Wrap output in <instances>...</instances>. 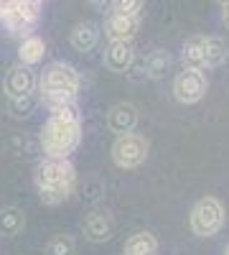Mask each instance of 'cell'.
Masks as SVG:
<instances>
[{"instance_id": "cell-1", "label": "cell", "mask_w": 229, "mask_h": 255, "mask_svg": "<svg viewBox=\"0 0 229 255\" xmlns=\"http://www.w3.org/2000/svg\"><path fill=\"white\" fill-rule=\"evenodd\" d=\"M81 140V120L76 105H59L51 108L49 120L41 128V148L46 158H69V153Z\"/></svg>"}, {"instance_id": "cell-2", "label": "cell", "mask_w": 229, "mask_h": 255, "mask_svg": "<svg viewBox=\"0 0 229 255\" xmlns=\"http://www.w3.org/2000/svg\"><path fill=\"white\" fill-rule=\"evenodd\" d=\"M74 186H76V168L69 158H46L36 168L38 199L49 207L67 202Z\"/></svg>"}, {"instance_id": "cell-3", "label": "cell", "mask_w": 229, "mask_h": 255, "mask_svg": "<svg viewBox=\"0 0 229 255\" xmlns=\"http://www.w3.org/2000/svg\"><path fill=\"white\" fill-rule=\"evenodd\" d=\"M38 87H41V97H44V102L49 108L69 105L76 100V92H79V74L72 64L54 61L41 74Z\"/></svg>"}, {"instance_id": "cell-4", "label": "cell", "mask_w": 229, "mask_h": 255, "mask_svg": "<svg viewBox=\"0 0 229 255\" xmlns=\"http://www.w3.org/2000/svg\"><path fill=\"white\" fill-rule=\"evenodd\" d=\"M227 220V212L224 204L217 197H201L194 207H191V215H189V225L191 232L196 238H212L224 227Z\"/></svg>"}, {"instance_id": "cell-5", "label": "cell", "mask_w": 229, "mask_h": 255, "mask_svg": "<svg viewBox=\"0 0 229 255\" xmlns=\"http://www.w3.org/2000/svg\"><path fill=\"white\" fill-rule=\"evenodd\" d=\"M148 151H151V145L143 135L125 133V135H117V140L112 143V161H115L117 168L130 171V168H138V166L145 163Z\"/></svg>"}, {"instance_id": "cell-6", "label": "cell", "mask_w": 229, "mask_h": 255, "mask_svg": "<svg viewBox=\"0 0 229 255\" xmlns=\"http://www.w3.org/2000/svg\"><path fill=\"white\" fill-rule=\"evenodd\" d=\"M206 90H209V82L199 69L183 67V72H178L173 79V97L181 105H196L199 100H204Z\"/></svg>"}, {"instance_id": "cell-7", "label": "cell", "mask_w": 229, "mask_h": 255, "mask_svg": "<svg viewBox=\"0 0 229 255\" xmlns=\"http://www.w3.org/2000/svg\"><path fill=\"white\" fill-rule=\"evenodd\" d=\"M79 230L89 243H107L115 235V220L105 209H92L87 212L79 222Z\"/></svg>"}, {"instance_id": "cell-8", "label": "cell", "mask_w": 229, "mask_h": 255, "mask_svg": "<svg viewBox=\"0 0 229 255\" xmlns=\"http://www.w3.org/2000/svg\"><path fill=\"white\" fill-rule=\"evenodd\" d=\"M38 87V77L31 67L26 64H15V67L8 69L5 74V82H3V90L8 95V100H15V97H26V95H33Z\"/></svg>"}, {"instance_id": "cell-9", "label": "cell", "mask_w": 229, "mask_h": 255, "mask_svg": "<svg viewBox=\"0 0 229 255\" xmlns=\"http://www.w3.org/2000/svg\"><path fill=\"white\" fill-rule=\"evenodd\" d=\"M140 28V15H120L110 13L105 18V36L110 41H133Z\"/></svg>"}, {"instance_id": "cell-10", "label": "cell", "mask_w": 229, "mask_h": 255, "mask_svg": "<svg viewBox=\"0 0 229 255\" xmlns=\"http://www.w3.org/2000/svg\"><path fill=\"white\" fill-rule=\"evenodd\" d=\"M138 125V108L130 102H117L110 108L107 113V128L117 135H125V133H133Z\"/></svg>"}, {"instance_id": "cell-11", "label": "cell", "mask_w": 229, "mask_h": 255, "mask_svg": "<svg viewBox=\"0 0 229 255\" xmlns=\"http://www.w3.org/2000/svg\"><path fill=\"white\" fill-rule=\"evenodd\" d=\"M135 59V51H133V41H110V46L105 51V67L110 72H128L130 64Z\"/></svg>"}, {"instance_id": "cell-12", "label": "cell", "mask_w": 229, "mask_h": 255, "mask_svg": "<svg viewBox=\"0 0 229 255\" xmlns=\"http://www.w3.org/2000/svg\"><path fill=\"white\" fill-rule=\"evenodd\" d=\"M99 41V26L92 23V20H84V23H76L72 31V46L79 54H89Z\"/></svg>"}, {"instance_id": "cell-13", "label": "cell", "mask_w": 229, "mask_h": 255, "mask_svg": "<svg viewBox=\"0 0 229 255\" xmlns=\"http://www.w3.org/2000/svg\"><path fill=\"white\" fill-rule=\"evenodd\" d=\"M229 59V46L219 36H204V72L217 69Z\"/></svg>"}, {"instance_id": "cell-14", "label": "cell", "mask_w": 229, "mask_h": 255, "mask_svg": "<svg viewBox=\"0 0 229 255\" xmlns=\"http://www.w3.org/2000/svg\"><path fill=\"white\" fill-rule=\"evenodd\" d=\"M122 255H158V240L153 232H135L125 240Z\"/></svg>"}, {"instance_id": "cell-15", "label": "cell", "mask_w": 229, "mask_h": 255, "mask_svg": "<svg viewBox=\"0 0 229 255\" xmlns=\"http://www.w3.org/2000/svg\"><path fill=\"white\" fill-rule=\"evenodd\" d=\"M46 54V44H44V38H38V36H23V41H20V46H18V61L20 64H26V67H33V64H38L41 59H44Z\"/></svg>"}, {"instance_id": "cell-16", "label": "cell", "mask_w": 229, "mask_h": 255, "mask_svg": "<svg viewBox=\"0 0 229 255\" xmlns=\"http://www.w3.org/2000/svg\"><path fill=\"white\" fill-rule=\"evenodd\" d=\"M23 227H26L23 209H18V207H3L0 209V235L15 238Z\"/></svg>"}, {"instance_id": "cell-17", "label": "cell", "mask_w": 229, "mask_h": 255, "mask_svg": "<svg viewBox=\"0 0 229 255\" xmlns=\"http://www.w3.org/2000/svg\"><path fill=\"white\" fill-rule=\"evenodd\" d=\"M181 61H183V67L204 72V36L186 38L183 51H181Z\"/></svg>"}, {"instance_id": "cell-18", "label": "cell", "mask_w": 229, "mask_h": 255, "mask_svg": "<svg viewBox=\"0 0 229 255\" xmlns=\"http://www.w3.org/2000/svg\"><path fill=\"white\" fill-rule=\"evenodd\" d=\"M168 69H171V54L163 51V49H153L143 61V72L151 79H160Z\"/></svg>"}, {"instance_id": "cell-19", "label": "cell", "mask_w": 229, "mask_h": 255, "mask_svg": "<svg viewBox=\"0 0 229 255\" xmlns=\"http://www.w3.org/2000/svg\"><path fill=\"white\" fill-rule=\"evenodd\" d=\"M46 255H74L76 253V243L72 235H67V232H59V235H54L46 248H44Z\"/></svg>"}, {"instance_id": "cell-20", "label": "cell", "mask_w": 229, "mask_h": 255, "mask_svg": "<svg viewBox=\"0 0 229 255\" xmlns=\"http://www.w3.org/2000/svg\"><path fill=\"white\" fill-rule=\"evenodd\" d=\"M145 0H112L110 3V13H120V15H140L143 13Z\"/></svg>"}, {"instance_id": "cell-21", "label": "cell", "mask_w": 229, "mask_h": 255, "mask_svg": "<svg viewBox=\"0 0 229 255\" xmlns=\"http://www.w3.org/2000/svg\"><path fill=\"white\" fill-rule=\"evenodd\" d=\"M10 108L15 115H31L33 110V95H26V97H15L10 100Z\"/></svg>"}, {"instance_id": "cell-22", "label": "cell", "mask_w": 229, "mask_h": 255, "mask_svg": "<svg viewBox=\"0 0 229 255\" xmlns=\"http://www.w3.org/2000/svg\"><path fill=\"white\" fill-rule=\"evenodd\" d=\"M87 3H89L92 8H99V10H105V8H110V3H112V0H87Z\"/></svg>"}, {"instance_id": "cell-23", "label": "cell", "mask_w": 229, "mask_h": 255, "mask_svg": "<svg viewBox=\"0 0 229 255\" xmlns=\"http://www.w3.org/2000/svg\"><path fill=\"white\" fill-rule=\"evenodd\" d=\"M222 23L229 28V3H224V5H222Z\"/></svg>"}, {"instance_id": "cell-24", "label": "cell", "mask_w": 229, "mask_h": 255, "mask_svg": "<svg viewBox=\"0 0 229 255\" xmlns=\"http://www.w3.org/2000/svg\"><path fill=\"white\" fill-rule=\"evenodd\" d=\"M217 3H219V5H224V3H229V0H217Z\"/></svg>"}, {"instance_id": "cell-25", "label": "cell", "mask_w": 229, "mask_h": 255, "mask_svg": "<svg viewBox=\"0 0 229 255\" xmlns=\"http://www.w3.org/2000/svg\"><path fill=\"white\" fill-rule=\"evenodd\" d=\"M224 255H229V245H227V248H224Z\"/></svg>"}]
</instances>
